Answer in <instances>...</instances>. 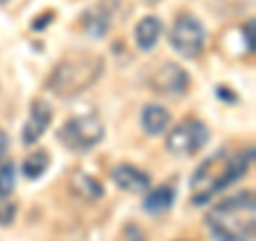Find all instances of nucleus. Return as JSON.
I'll list each match as a JSON object with an SVG mask.
<instances>
[{
  "label": "nucleus",
  "instance_id": "obj_1",
  "mask_svg": "<svg viewBox=\"0 0 256 241\" xmlns=\"http://www.w3.org/2000/svg\"><path fill=\"white\" fill-rule=\"evenodd\" d=\"M254 160V148H246L242 152H230V150H218L214 156L203 160L201 166L194 171L190 180L192 188V203L203 205L214 194L226 190L239 182L248 173Z\"/></svg>",
  "mask_w": 256,
  "mask_h": 241
},
{
  "label": "nucleus",
  "instance_id": "obj_2",
  "mask_svg": "<svg viewBox=\"0 0 256 241\" xmlns=\"http://www.w3.org/2000/svg\"><path fill=\"white\" fill-rule=\"evenodd\" d=\"M214 241H252L256 228V200L252 190H244L220 200L205 216Z\"/></svg>",
  "mask_w": 256,
  "mask_h": 241
},
{
  "label": "nucleus",
  "instance_id": "obj_3",
  "mask_svg": "<svg viewBox=\"0 0 256 241\" xmlns=\"http://www.w3.org/2000/svg\"><path fill=\"white\" fill-rule=\"evenodd\" d=\"M102 73V60L98 56H79L66 58L56 64L52 75L47 77V90L60 98H70L86 92Z\"/></svg>",
  "mask_w": 256,
  "mask_h": 241
},
{
  "label": "nucleus",
  "instance_id": "obj_4",
  "mask_svg": "<svg viewBox=\"0 0 256 241\" xmlns=\"http://www.w3.org/2000/svg\"><path fill=\"white\" fill-rule=\"evenodd\" d=\"M102 139H105V126L94 116L68 118L58 130V141L70 152H90Z\"/></svg>",
  "mask_w": 256,
  "mask_h": 241
},
{
  "label": "nucleus",
  "instance_id": "obj_5",
  "mask_svg": "<svg viewBox=\"0 0 256 241\" xmlns=\"http://www.w3.org/2000/svg\"><path fill=\"white\" fill-rule=\"evenodd\" d=\"M207 41V32L201 20L194 18L190 13H182L178 20L173 22V26L169 30V43L182 58H196L201 56L203 47Z\"/></svg>",
  "mask_w": 256,
  "mask_h": 241
},
{
  "label": "nucleus",
  "instance_id": "obj_6",
  "mask_svg": "<svg viewBox=\"0 0 256 241\" xmlns=\"http://www.w3.org/2000/svg\"><path fill=\"white\" fill-rule=\"evenodd\" d=\"M210 141V128L201 120H184L166 134L164 146L173 156L186 158L198 154Z\"/></svg>",
  "mask_w": 256,
  "mask_h": 241
},
{
  "label": "nucleus",
  "instance_id": "obj_7",
  "mask_svg": "<svg viewBox=\"0 0 256 241\" xmlns=\"http://www.w3.org/2000/svg\"><path fill=\"white\" fill-rule=\"evenodd\" d=\"M190 75L178 62H162L150 75V88L162 96H182L188 92Z\"/></svg>",
  "mask_w": 256,
  "mask_h": 241
},
{
  "label": "nucleus",
  "instance_id": "obj_8",
  "mask_svg": "<svg viewBox=\"0 0 256 241\" xmlns=\"http://www.w3.org/2000/svg\"><path fill=\"white\" fill-rule=\"evenodd\" d=\"M54 118V111L50 107V102H45L41 98L32 100L30 111H28V120L22 128V143L24 146H34V143L45 134V130L50 128Z\"/></svg>",
  "mask_w": 256,
  "mask_h": 241
},
{
  "label": "nucleus",
  "instance_id": "obj_9",
  "mask_svg": "<svg viewBox=\"0 0 256 241\" xmlns=\"http://www.w3.org/2000/svg\"><path fill=\"white\" fill-rule=\"evenodd\" d=\"M111 180L114 184L124 190V192H132V194H139V192H146L150 190V175L146 171H141L134 164H128V162H122L114 166V171H111Z\"/></svg>",
  "mask_w": 256,
  "mask_h": 241
},
{
  "label": "nucleus",
  "instance_id": "obj_10",
  "mask_svg": "<svg viewBox=\"0 0 256 241\" xmlns=\"http://www.w3.org/2000/svg\"><path fill=\"white\" fill-rule=\"evenodd\" d=\"M162 30H164V26L156 15H146V18L134 26V32H132L134 43H137L141 52H152L158 45L160 36H162Z\"/></svg>",
  "mask_w": 256,
  "mask_h": 241
},
{
  "label": "nucleus",
  "instance_id": "obj_11",
  "mask_svg": "<svg viewBox=\"0 0 256 241\" xmlns=\"http://www.w3.org/2000/svg\"><path fill=\"white\" fill-rule=\"evenodd\" d=\"M82 26L86 34H90L92 38H102L111 28V13L107 11L105 4H96L90 11L84 13Z\"/></svg>",
  "mask_w": 256,
  "mask_h": 241
},
{
  "label": "nucleus",
  "instance_id": "obj_12",
  "mask_svg": "<svg viewBox=\"0 0 256 241\" xmlns=\"http://www.w3.org/2000/svg\"><path fill=\"white\" fill-rule=\"evenodd\" d=\"M169 124H171V114L162 105H146L141 109V126L148 134L152 136L162 134L169 128Z\"/></svg>",
  "mask_w": 256,
  "mask_h": 241
},
{
  "label": "nucleus",
  "instance_id": "obj_13",
  "mask_svg": "<svg viewBox=\"0 0 256 241\" xmlns=\"http://www.w3.org/2000/svg\"><path fill=\"white\" fill-rule=\"evenodd\" d=\"M175 203V190L171 186H158L150 190L146 198H143V212L150 216L166 214Z\"/></svg>",
  "mask_w": 256,
  "mask_h": 241
},
{
  "label": "nucleus",
  "instance_id": "obj_14",
  "mask_svg": "<svg viewBox=\"0 0 256 241\" xmlns=\"http://www.w3.org/2000/svg\"><path fill=\"white\" fill-rule=\"evenodd\" d=\"M50 168V154L45 150H38L34 154L26 156V160L22 162V173L26 180H38L43 178L45 171Z\"/></svg>",
  "mask_w": 256,
  "mask_h": 241
},
{
  "label": "nucleus",
  "instance_id": "obj_15",
  "mask_svg": "<svg viewBox=\"0 0 256 241\" xmlns=\"http://www.w3.org/2000/svg\"><path fill=\"white\" fill-rule=\"evenodd\" d=\"M75 192L77 194H82L86 198H100L102 196V186H100V182L98 180H94L90 178V175H86V173H77L75 178Z\"/></svg>",
  "mask_w": 256,
  "mask_h": 241
},
{
  "label": "nucleus",
  "instance_id": "obj_16",
  "mask_svg": "<svg viewBox=\"0 0 256 241\" xmlns=\"http://www.w3.org/2000/svg\"><path fill=\"white\" fill-rule=\"evenodd\" d=\"M13 190H15V164L4 162L0 164V200L9 198Z\"/></svg>",
  "mask_w": 256,
  "mask_h": 241
},
{
  "label": "nucleus",
  "instance_id": "obj_17",
  "mask_svg": "<svg viewBox=\"0 0 256 241\" xmlns=\"http://www.w3.org/2000/svg\"><path fill=\"white\" fill-rule=\"evenodd\" d=\"M13 220H15V205L0 207V226H9Z\"/></svg>",
  "mask_w": 256,
  "mask_h": 241
},
{
  "label": "nucleus",
  "instance_id": "obj_18",
  "mask_svg": "<svg viewBox=\"0 0 256 241\" xmlns=\"http://www.w3.org/2000/svg\"><path fill=\"white\" fill-rule=\"evenodd\" d=\"M244 38H246V47H248V54L254 52V20H250L244 26Z\"/></svg>",
  "mask_w": 256,
  "mask_h": 241
},
{
  "label": "nucleus",
  "instance_id": "obj_19",
  "mask_svg": "<svg viewBox=\"0 0 256 241\" xmlns=\"http://www.w3.org/2000/svg\"><path fill=\"white\" fill-rule=\"evenodd\" d=\"M6 152H9V134H6L2 128H0V162L4 160Z\"/></svg>",
  "mask_w": 256,
  "mask_h": 241
},
{
  "label": "nucleus",
  "instance_id": "obj_20",
  "mask_svg": "<svg viewBox=\"0 0 256 241\" xmlns=\"http://www.w3.org/2000/svg\"><path fill=\"white\" fill-rule=\"evenodd\" d=\"M158 2V0H150V4H156Z\"/></svg>",
  "mask_w": 256,
  "mask_h": 241
},
{
  "label": "nucleus",
  "instance_id": "obj_21",
  "mask_svg": "<svg viewBox=\"0 0 256 241\" xmlns=\"http://www.w3.org/2000/svg\"><path fill=\"white\" fill-rule=\"evenodd\" d=\"M184 241H186V239H184Z\"/></svg>",
  "mask_w": 256,
  "mask_h": 241
}]
</instances>
